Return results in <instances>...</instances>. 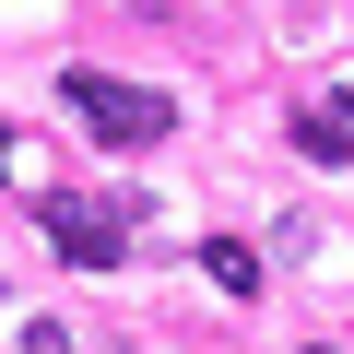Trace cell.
<instances>
[{
  "instance_id": "cell-1",
  "label": "cell",
  "mask_w": 354,
  "mask_h": 354,
  "mask_svg": "<svg viewBox=\"0 0 354 354\" xmlns=\"http://www.w3.org/2000/svg\"><path fill=\"white\" fill-rule=\"evenodd\" d=\"M59 95H71V118H83L95 142H118V153L165 142V118H177V95H153V83H118V71H71Z\"/></svg>"
},
{
  "instance_id": "cell-2",
  "label": "cell",
  "mask_w": 354,
  "mask_h": 354,
  "mask_svg": "<svg viewBox=\"0 0 354 354\" xmlns=\"http://www.w3.org/2000/svg\"><path fill=\"white\" fill-rule=\"evenodd\" d=\"M36 213H48V248L59 260H83V272H118L130 260V225H118L130 201H36Z\"/></svg>"
},
{
  "instance_id": "cell-3",
  "label": "cell",
  "mask_w": 354,
  "mask_h": 354,
  "mask_svg": "<svg viewBox=\"0 0 354 354\" xmlns=\"http://www.w3.org/2000/svg\"><path fill=\"white\" fill-rule=\"evenodd\" d=\"M295 153H319V165H354V106L330 95V106H295Z\"/></svg>"
},
{
  "instance_id": "cell-4",
  "label": "cell",
  "mask_w": 354,
  "mask_h": 354,
  "mask_svg": "<svg viewBox=\"0 0 354 354\" xmlns=\"http://www.w3.org/2000/svg\"><path fill=\"white\" fill-rule=\"evenodd\" d=\"M201 272H213L225 295H248V283H260V248H236V236H213V248H201Z\"/></svg>"
}]
</instances>
